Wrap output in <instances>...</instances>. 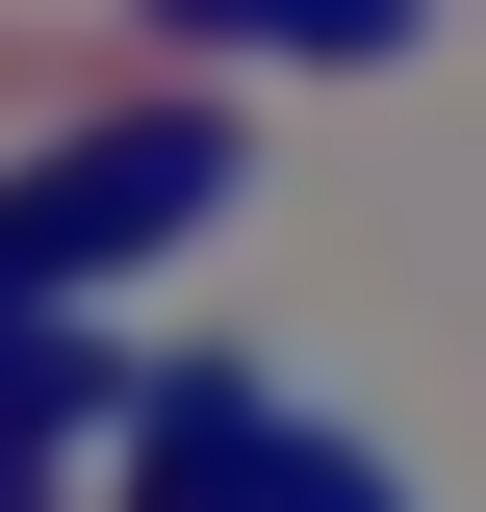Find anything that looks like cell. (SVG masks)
<instances>
[{
  "label": "cell",
  "instance_id": "6da1fadb",
  "mask_svg": "<svg viewBox=\"0 0 486 512\" xmlns=\"http://www.w3.org/2000/svg\"><path fill=\"white\" fill-rule=\"evenodd\" d=\"M205 205H231V128H205V103L103 128L77 180H26V205H0V308H26V282H77V256H154V231H205Z\"/></svg>",
  "mask_w": 486,
  "mask_h": 512
},
{
  "label": "cell",
  "instance_id": "7a4b0ae2",
  "mask_svg": "<svg viewBox=\"0 0 486 512\" xmlns=\"http://www.w3.org/2000/svg\"><path fill=\"white\" fill-rule=\"evenodd\" d=\"M256 512H410V487H384L359 436H307V410H282V436H256Z\"/></svg>",
  "mask_w": 486,
  "mask_h": 512
},
{
  "label": "cell",
  "instance_id": "3957f363",
  "mask_svg": "<svg viewBox=\"0 0 486 512\" xmlns=\"http://www.w3.org/2000/svg\"><path fill=\"white\" fill-rule=\"evenodd\" d=\"M0 512H52V461H26V436H0Z\"/></svg>",
  "mask_w": 486,
  "mask_h": 512
}]
</instances>
